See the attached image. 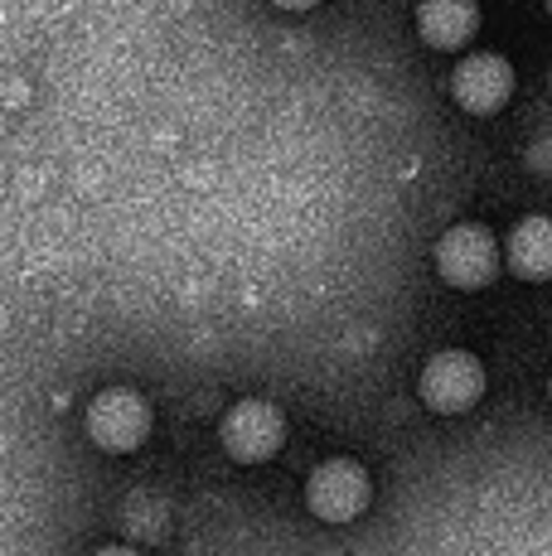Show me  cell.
<instances>
[{
  "label": "cell",
  "instance_id": "obj_1",
  "mask_svg": "<svg viewBox=\"0 0 552 556\" xmlns=\"http://www.w3.org/2000/svg\"><path fill=\"white\" fill-rule=\"evenodd\" d=\"M437 276L455 291H480L499 276V242L480 223H455L437 242Z\"/></svg>",
  "mask_w": 552,
  "mask_h": 556
},
{
  "label": "cell",
  "instance_id": "obj_2",
  "mask_svg": "<svg viewBox=\"0 0 552 556\" xmlns=\"http://www.w3.org/2000/svg\"><path fill=\"white\" fill-rule=\"evenodd\" d=\"M374 498V479L359 459H325L305 479V508L321 522H354Z\"/></svg>",
  "mask_w": 552,
  "mask_h": 556
},
{
  "label": "cell",
  "instance_id": "obj_3",
  "mask_svg": "<svg viewBox=\"0 0 552 556\" xmlns=\"http://www.w3.org/2000/svg\"><path fill=\"white\" fill-rule=\"evenodd\" d=\"M218 441H223V451L238 459V465H262V459H272L276 451H281L286 416L276 412L272 402H262V397H242V402H233L228 412H223Z\"/></svg>",
  "mask_w": 552,
  "mask_h": 556
},
{
  "label": "cell",
  "instance_id": "obj_4",
  "mask_svg": "<svg viewBox=\"0 0 552 556\" xmlns=\"http://www.w3.org/2000/svg\"><path fill=\"white\" fill-rule=\"evenodd\" d=\"M417 392L431 412L461 416L485 397V368H480V358L465 354V349H441V354L427 358V368H422Z\"/></svg>",
  "mask_w": 552,
  "mask_h": 556
},
{
  "label": "cell",
  "instance_id": "obj_5",
  "mask_svg": "<svg viewBox=\"0 0 552 556\" xmlns=\"http://www.w3.org/2000/svg\"><path fill=\"white\" fill-rule=\"evenodd\" d=\"M88 435L112 455H126L151 435V402L136 388H108L88 406Z\"/></svg>",
  "mask_w": 552,
  "mask_h": 556
},
{
  "label": "cell",
  "instance_id": "obj_6",
  "mask_svg": "<svg viewBox=\"0 0 552 556\" xmlns=\"http://www.w3.org/2000/svg\"><path fill=\"white\" fill-rule=\"evenodd\" d=\"M451 92L465 112L494 116L499 106L514 98V68H509V59H499V53H471V59H461V68H455Z\"/></svg>",
  "mask_w": 552,
  "mask_h": 556
},
{
  "label": "cell",
  "instance_id": "obj_7",
  "mask_svg": "<svg viewBox=\"0 0 552 556\" xmlns=\"http://www.w3.org/2000/svg\"><path fill=\"white\" fill-rule=\"evenodd\" d=\"M480 29V5L475 0H422L417 5V35L427 39V49L455 53L465 49Z\"/></svg>",
  "mask_w": 552,
  "mask_h": 556
},
{
  "label": "cell",
  "instance_id": "obj_8",
  "mask_svg": "<svg viewBox=\"0 0 552 556\" xmlns=\"http://www.w3.org/2000/svg\"><path fill=\"white\" fill-rule=\"evenodd\" d=\"M504 266L518 281H552V218H518L504 242Z\"/></svg>",
  "mask_w": 552,
  "mask_h": 556
},
{
  "label": "cell",
  "instance_id": "obj_9",
  "mask_svg": "<svg viewBox=\"0 0 552 556\" xmlns=\"http://www.w3.org/2000/svg\"><path fill=\"white\" fill-rule=\"evenodd\" d=\"M272 5H276V10H315L321 0H272Z\"/></svg>",
  "mask_w": 552,
  "mask_h": 556
},
{
  "label": "cell",
  "instance_id": "obj_10",
  "mask_svg": "<svg viewBox=\"0 0 552 556\" xmlns=\"http://www.w3.org/2000/svg\"><path fill=\"white\" fill-rule=\"evenodd\" d=\"M92 556H141V552H131V547H102V552H92Z\"/></svg>",
  "mask_w": 552,
  "mask_h": 556
},
{
  "label": "cell",
  "instance_id": "obj_11",
  "mask_svg": "<svg viewBox=\"0 0 552 556\" xmlns=\"http://www.w3.org/2000/svg\"><path fill=\"white\" fill-rule=\"evenodd\" d=\"M548 15H552V0H548Z\"/></svg>",
  "mask_w": 552,
  "mask_h": 556
},
{
  "label": "cell",
  "instance_id": "obj_12",
  "mask_svg": "<svg viewBox=\"0 0 552 556\" xmlns=\"http://www.w3.org/2000/svg\"><path fill=\"white\" fill-rule=\"evenodd\" d=\"M548 397H552V382H548Z\"/></svg>",
  "mask_w": 552,
  "mask_h": 556
}]
</instances>
